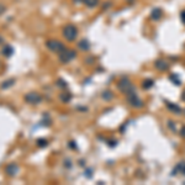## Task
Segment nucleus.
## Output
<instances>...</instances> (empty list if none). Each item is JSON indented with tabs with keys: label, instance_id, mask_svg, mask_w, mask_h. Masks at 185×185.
Segmentation results:
<instances>
[{
	"label": "nucleus",
	"instance_id": "obj_20",
	"mask_svg": "<svg viewBox=\"0 0 185 185\" xmlns=\"http://www.w3.org/2000/svg\"><path fill=\"white\" fill-rule=\"evenodd\" d=\"M57 85H58L59 88H62V89H65V88H67V85H68V84L65 83V82L63 80V79H61V78H59L58 80H57Z\"/></svg>",
	"mask_w": 185,
	"mask_h": 185
},
{
	"label": "nucleus",
	"instance_id": "obj_3",
	"mask_svg": "<svg viewBox=\"0 0 185 185\" xmlns=\"http://www.w3.org/2000/svg\"><path fill=\"white\" fill-rule=\"evenodd\" d=\"M46 47H47L49 51H52V52H55V53H57V55H59L61 52H63V51L65 49V46H64L61 41H58V39H48V41L46 42Z\"/></svg>",
	"mask_w": 185,
	"mask_h": 185
},
{
	"label": "nucleus",
	"instance_id": "obj_14",
	"mask_svg": "<svg viewBox=\"0 0 185 185\" xmlns=\"http://www.w3.org/2000/svg\"><path fill=\"white\" fill-rule=\"evenodd\" d=\"M59 99L62 100V102H69L72 99V94L71 92H62L59 95Z\"/></svg>",
	"mask_w": 185,
	"mask_h": 185
},
{
	"label": "nucleus",
	"instance_id": "obj_27",
	"mask_svg": "<svg viewBox=\"0 0 185 185\" xmlns=\"http://www.w3.org/2000/svg\"><path fill=\"white\" fill-rule=\"evenodd\" d=\"M184 114H185V110H184Z\"/></svg>",
	"mask_w": 185,
	"mask_h": 185
},
{
	"label": "nucleus",
	"instance_id": "obj_15",
	"mask_svg": "<svg viewBox=\"0 0 185 185\" xmlns=\"http://www.w3.org/2000/svg\"><path fill=\"white\" fill-rule=\"evenodd\" d=\"M78 47L80 48V49H83V51H88V49L90 48V46H89V42L86 41L85 38H84V39H82V41H79V43H78Z\"/></svg>",
	"mask_w": 185,
	"mask_h": 185
},
{
	"label": "nucleus",
	"instance_id": "obj_22",
	"mask_svg": "<svg viewBox=\"0 0 185 185\" xmlns=\"http://www.w3.org/2000/svg\"><path fill=\"white\" fill-rule=\"evenodd\" d=\"M180 135H181V137L185 138V126L181 127V130H180Z\"/></svg>",
	"mask_w": 185,
	"mask_h": 185
},
{
	"label": "nucleus",
	"instance_id": "obj_8",
	"mask_svg": "<svg viewBox=\"0 0 185 185\" xmlns=\"http://www.w3.org/2000/svg\"><path fill=\"white\" fill-rule=\"evenodd\" d=\"M179 173L183 174V175H185V163H184V162L179 163V164L173 169V171H171V175H178Z\"/></svg>",
	"mask_w": 185,
	"mask_h": 185
},
{
	"label": "nucleus",
	"instance_id": "obj_25",
	"mask_svg": "<svg viewBox=\"0 0 185 185\" xmlns=\"http://www.w3.org/2000/svg\"><path fill=\"white\" fill-rule=\"evenodd\" d=\"M181 100H183V101H185V90L183 91V95H181Z\"/></svg>",
	"mask_w": 185,
	"mask_h": 185
},
{
	"label": "nucleus",
	"instance_id": "obj_13",
	"mask_svg": "<svg viewBox=\"0 0 185 185\" xmlns=\"http://www.w3.org/2000/svg\"><path fill=\"white\" fill-rule=\"evenodd\" d=\"M15 79L14 78H11V79H8V80H5V82H3L2 83V85H0V88H2L3 90H5V89H8V88H10V86H12L15 84Z\"/></svg>",
	"mask_w": 185,
	"mask_h": 185
},
{
	"label": "nucleus",
	"instance_id": "obj_6",
	"mask_svg": "<svg viewBox=\"0 0 185 185\" xmlns=\"http://www.w3.org/2000/svg\"><path fill=\"white\" fill-rule=\"evenodd\" d=\"M127 96V101L132 108H142L143 106V101L140 99V96L137 95V92H131V94L126 95Z\"/></svg>",
	"mask_w": 185,
	"mask_h": 185
},
{
	"label": "nucleus",
	"instance_id": "obj_21",
	"mask_svg": "<svg viewBox=\"0 0 185 185\" xmlns=\"http://www.w3.org/2000/svg\"><path fill=\"white\" fill-rule=\"evenodd\" d=\"M5 10H6L5 5H3V4H0V15H3V14H4V12H5Z\"/></svg>",
	"mask_w": 185,
	"mask_h": 185
},
{
	"label": "nucleus",
	"instance_id": "obj_19",
	"mask_svg": "<svg viewBox=\"0 0 185 185\" xmlns=\"http://www.w3.org/2000/svg\"><path fill=\"white\" fill-rule=\"evenodd\" d=\"M152 85H153V80H151V79H147L146 82H143V88L144 89H149V88H152Z\"/></svg>",
	"mask_w": 185,
	"mask_h": 185
},
{
	"label": "nucleus",
	"instance_id": "obj_12",
	"mask_svg": "<svg viewBox=\"0 0 185 185\" xmlns=\"http://www.w3.org/2000/svg\"><path fill=\"white\" fill-rule=\"evenodd\" d=\"M83 3L85 6L92 9V8H96L100 4V0H83Z\"/></svg>",
	"mask_w": 185,
	"mask_h": 185
},
{
	"label": "nucleus",
	"instance_id": "obj_17",
	"mask_svg": "<svg viewBox=\"0 0 185 185\" xmlns=\"http://www.w3.org/2000/svg\"><path fill=\"white\" fill-rule=\"evenodd\" d=\"M36 143H37L38 147H46L47 144H48V141L47 140H43V138H39V140L36 141Z\"/></svg>",
	"mask_w": 185,
	"mask_h": 185
},
{
	"label": "nucleus",
	"instance_id": "obj_4",
	"mask_svg": "<svg viewBox=\"0 0 185 185\" xmlns=\"http://www.w3.org/2000/svg\"><path fill=\"white\" fill-rule=\"evenodd\" d=\"M75 57H77V52L74 49H69V48H65L63 52H61L58 55V58L62 63H69Z\"/></svg>",
	"mask_w": 185,
	"mask_h": 185
},
{
	"label": "nucleus",
	"instance_id": "obj_23",
	"mask_svg": "<svg viewBox=\"0 0 185 185\" xmlns=\"http://www.w3.org/2000/svg\"><path fill=\"white\" fill-rule=\"evenodd\" d=\"M181 21L185 24V10L181 11Z\"/></svg>",
	"mask_w": 185,
	"mask_h": 185
},
{
	"label": "nucleus",
	"instance_id": "obj_9",
	"mask_svg": "<svg viewBox=\"0 0 185 185\" xmlns=\"http://www.w3.org/2000/svg\"><path fill=\"white\" fill-rule=\"evenodd\" d=\"M2 53L5 57H11L12 55H14V47L10 46V45H5L2 49Z\"/></svg>",
	"mask_w": 185,
	"mask_h": 185
},
{
	"label": "nucleus",
	"instance_id": "obj_24",
	"mask_svg": "<svg viewBox=\"0 0 185 185\" xmlns=\"http://www.w3.org/2000/svg\"><path fill=\"white\" fill-rule=\"evenodd\" d=\"M74 144H75L74 142H71V148H73V149H75V148H77V147L74 146Z\"/></svg>",
	"mask_w": 185,
	"mask_h": 185
},
{
	"label": "nucleus",
	"instance_id": "obj_18",
	"mask_svg": "<svg viewBox=\"0 0 185 185\" xmlns=\"http://www.w3.org/2000/svg\"><path fill=\"white\" fill-rule=\"evenodd\" d=\"M168 109H169V110H171V111H173V112H177V114H179V112L181 111L179 106H177V105H175V106H174L173 104H168Z\"/></svg>",
	"mask_w": 185,
	"mask_h": 185
},
{
	"label": "nucleus",
	"instance_id": "obj_16",
	"mask_svg": "<svg viewBox=\"0 0 185 185\" xmlns=\"http://www.w3.org/2000/svg\"><path fill=\"white\" fill-rule=\"evenodd\" d=\"M102 99H104V100H106V101L112 100V99H114V94H112V91H110V90L104 91V92H102Z\"/></svg>",
	"mask_w": 185,
	"mask_h": 185
},
{
	"label": "nucleus",
	"instance_id": "obj_2",
	"mask_svg": "<svg viewBox=\"0 0 185 185\" xmlns=\"http://www.w3.org/2000/svg\"><path fill=\"white\" fill-rule=\"evenodd\" d=\"M118 89H120L124 92V94H126V95H128V94H131V92H135L136 91L133 84L131 83V80H130L128 78L120 79V82H118Z\"/></svg>",
	"mask_w": 185,
	"mask_h": 185
},
{
	"label": "nucleus",
	"instance_id": "obj_7",
	"mask_svg": "<svg viewBox=\"0 0 185 185\" xmlns=\"http://www.w3.org/2000/svg\"><path fill=\"white\" fill-rule=\"evenodd\" d=\"M5 173H6L9 177H15V175L19 173V165L15 164V163L8 164L6 168H5Z\"/></svg>",
	"mask_w": 185,
	"mask_h": 185
},
{
	"label": "nucleus",
	"instance_id": "obj_5",
	"mask_svg": "<svg viewBox=\"0 0 185 185\" xmlns=\"http://www.w3.org/2000/svg\"><path fill=\"white\" fill-rule=\"evenodd\" d=\"M25 101L27 104H31V105H37L42 101V95L38 94L36 91H31V92H27V94L25 95Z\"/></svg>",
	"mask_w": 185,
	"mask_h": 185
},
{
	"label": "nucleus",
	"instance_id": "obj_11",
	"mask_svg": "<svg viewBox=\"0 0 185 185\" xmlns=\"http://www.w3.org/2000/svg\"><path fill=\"white\" fill-rule=\"evenodd\" d=\"M155 68L159 71H167L168 69V63L164 59H158L155 62Z\"/></svg>",
	"mask_w": 185,
	"mask_h": 185
},
{
	"label": "nucleus",
	"instance_id": "obj_1",
	"mask_svg": "<svg viewBox=\"0 0 185 185\" xmlns=\"http://www.w3.org/2000/svg\"><path fill=\"white\" fill-rule=\"evenodd\" d=\"M62 35H63V37H64L65 39H67V41L73 42V41H75V39H77L78 29L75 27L74 25H72V24L65 25L64 27H63V30H62Z\"/></svg>",
	"mask_w": 185,
	"mask_h": 185
},
{
	"label": "nucleus",
	"instance_id": "obj_26",
	"mask_svg": "<svg viewBox=\"0 0 185 185\" xmlns=\"http://www.w3.org/2000/svg\"><path fill=\"white\" fill-rule=\"evenodd\" d=\"M4 42V38H3V36H0V45H2Z\"/></svg>",
	"mask_w": 185,
	"mask_h": 185
},
{
	"label": "nucleus",
	"instance_id": "obj_10",
	"mask_svg": "<svg viewBox=\"0 0 185 185\" xmlns=\"http://www.w3.org/2000/svg\"><path fill=\"white\" fill-rule=\"evenodd\" d=\"M162 16H163V11H162V9H159V8L154 9V10L151 12V19H152V20L158 21Z\"/></svg>",
	"mask_w": 185,
	"mask_h": 185
}]
</instances>
